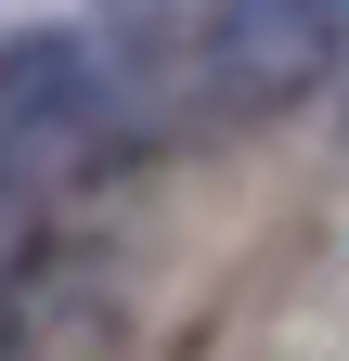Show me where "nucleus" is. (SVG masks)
<instances>
[{
	"instance_id": "f257e3e1",
	"label": "nucleus",
	"mask_w": 349,
	"mask_h": 361,
	"mask_svg": "<svg viewBox=\"0 0 349 361\" xmlns=\"http://www.w3.org/2000/svg\"><path fill=\"white\" fill-rule=\"evenodd\" d=\"M104 142H117V90H104V65L78 52V39H13L0 52V194H26V207H52V194H78V180L104 168Z\"/></svg>"
},
{
	"instance_id": "7ed1b4c3",
	"label": "nucleus",
	"mask_w": 349,
	"mask_h": 361,
	"mask_svg": "<svg viewBox=\"0 0 349 361\" xmlns=\"http://www.w3.org/2000/svg\"><path fill=\"white\" fill-rule=\"evenodd\" d=\"M0 361H13V336H0Z\"/></svg>"
},
{
	"instance_id": "f03ea898",
	"label": "nucleus",
	"mask_w": 349,
	"mask_h": 361,
	"mask_svg": "<svg viewBox=\"0 0 349 361\" xmlns=\"http://www.w3.org/2000/svg\"><path fill=\"white\" fill-rule=\"evenodd\" d=\"M324 78H349V0H207L194 13V104L207 116H285Z\"/></svg>"
}]
</instances>
